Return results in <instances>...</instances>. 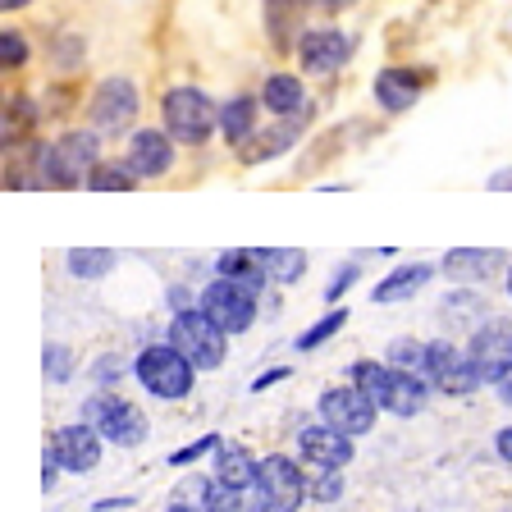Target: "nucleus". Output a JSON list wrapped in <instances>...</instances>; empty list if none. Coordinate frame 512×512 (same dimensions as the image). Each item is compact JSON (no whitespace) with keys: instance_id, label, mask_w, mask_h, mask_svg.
Returning a JSON list of instances; mask_svg holds the SVG:
<instances>
[{"instance_id":"obj_11","label":"nucleus","mask_w":512,"mask_h":512,"mask_svg":"<svg viewBox=\"0 0 512 512\" xmlns=\"http://www.w3.org/2000/svg\"><path fill=\"white\" fill-rule=\"evenodd\" d=\"M467 357L480 371V380L499 384L503 375L512 371V320L490 316L485 325H476V330L467 334Z\"/></svg>"},{"instance_id":"obj_50","label":"nucleus","mask_w":512,"mask_h":512,"mask_svg":"<svg viewBox=\"0 0 512 512\" xmlns=\"http://www.w3.org/2000/svg\"><path fill=\"white\" fill-rule=\"evenodd\" d=\"M508 293H512V266H508Z\"/></svg>"},{"instance_id":"obj_46","label":"nucleus","mask_w":512,"mask_h":512,"mask_svg":"<svg viewBox=\"0 0 512 512\" xmlns=\"http://www.w3.org/2000/svg\"><path fill=\"white\" fill-rule=\"evenodd\" d=\"M494 394H499V403H503V407H512V371L503 375L499 384H494Z\"/></svg>"},{"instance_id":"obj_20","label":"nucleus","mask_w":512,"mask_h":512,"mask_svg":"<svg viewBox=\"0 0 512 512\" xmlns=\"http://www.w3.org/2000/svg\"><path fill=\"white\" fill-rule=\"evenodd\" d=\"M261 106L279 119H298L311 115V101H307V83L298 74H270L261 83Z\"/></svg>"},{"instance_id":"obj_3","label":"nucleus","mask_w":512,"mask_h":512,"mask_svg":"<svg viewBox=\"0 0 512 512\" xmlns=\"http://www.w3.org/2000/svg\"><path fill=\"white\" fill-rule=\"evenodd\" d=\"M192 371H197V366H192L170 339L142 348L138 362H133L138 384L147 389L151 398H160V403H179V398H188L192 394V380H197Z\"/></svg>"},{"instance_id":"obj_43","label":"nucleus","mask_w":512,"mask_h":512,"mask_svg":"<svg viewBox=\"0 0 512 512\" xmlns=\"http://www.w3.org/2000/svg\"><path fill=\"white\" fill-rule=\"evenodd\" d=\"M60 471H64V467L51 458V453H46V462H42V485H46V490H55V480H60Z\"/></svg>"},{"instance_id":"obj_7","label":"nucleus","mask_w":512,"mask_h":512,"mask_svg":"<svg viewBox=\"0 0 512 512\" xmlns=\"http://www.w3.org/2000/svg\"><path fill=\"white\" fill-rule=\"evenodd\" d=\"M142 96L133 87V78H101L87 101V119L101 138H119V133H133V119H138Z\"/></svg>"},{"instance_id":"obj_15","label":"nucleus","mask_w":512,"mask_h":512,"mask_svg":"<svg viewBox=\"0 0 512 512\" xmlns=\"http://www.w3.org/2000/svg\"><path fill=\"white\" fill-rule=\"evenodd\" d=\"M124 160L138 179H165L174 170V138L165 128H133Z\"/></svg>"},{"instance_id":"obj_28","label":"nucleus","mask_w":512,"mask_h":512,"mask_svg":"<svg viewBox=\"0 0 512 512\" xmlns=\"http://www.w3.org/2000/svg\"><path fill=\"white\" fill-rule=\"evenodd\" d=\"M138 174L128 170V160H101L92 174H87V188L92 192H133Z\"/></svg>"},{"instance_id":"obj_40","label":"nucleus","mask_w":512,"mask_h":512,"mask_svg":"<svg viewBox=\"0 0 512 512\" xmlns=\"http://www.w3.org/2000/svg\"><path fill=\"white\" fill-rule=\"evenodd\" d=\"M197 307H202V298H192L183 284L170 288V311H174V316H179V311H197Z\"/></svg>"},{"instance_id":"obj_12","label":"nucleus","mask_w":512,"mask_h":512,"mask_svg":"<svg viewBox=\"0 0 512 512\" xmlns=\"http://www.w3.org/2000/svg\"><path fill=\"white\" fill-rule=\"evenodd\" d=\"M426 380L435 384L439 394L448 398H462L471 394V389H480V371L471 366L467 348H458V343H448V339H430V352H426Z\"/></svg>"},{"instance_id":"obj_32","label":"nucleus","mask_w":512,"mask_h":512,"mask_svg":"<svg viewBox=\"0 0 512 512\" xmlns=\"http://www.w3.org/2000/svg\"><path fill=\"white\" fill-rule=\"evenodd\" d=\"M74 366H78V357H74V348H69V343H46V352H42L46 380H51V384H69V380H74Z\"/></svg>"},{"instance_id":"obj_4","label":"nucleus","mask_w":512,"mask_h":512,"mask_svg":"<svg viewBox=\"0 0 512 512\" xmlns=\"http://www.w3.org/2000/svg\"><path fill=\"white\" fill-rule=\"evenodd\" d=\"M160 115H165V133L174 142H183V147H202L215 128H220V110L211 106V96L202 87H192V83L170 87L165 101H160Z\"/></svg>"},{"instance_id":"obj_48","label":"nucleus","mask_w":512,"mask_h":512,"mask_svg":"<svg viewBox=\"0 0 512 512\" xmlns=\"http://www.w3.org/2000/svg\"><path fill=\"white\" fill-rule=\"evenodd\" d=\"M320 10H330V14H339V10H348V5H357V0H316Z\"/></svg>"},{"instance_id":"obj_49","label":"nucleus","mask_w":512,"mask_h":512,"mask_svg":"<svg viewBox=\"0 0 512 512\" xmlns=\"http://www.w3.org/2000/svg\"><path fill=\"white\" fill-rule=\"evenodd\" d=\"M28 5H32V0H0V10H5V14H14V10H28Z\"/></svg>"},{"instance_id":"obj_36","label":"nucleus","mask_w":512,"mask_h":512,"mask_svg":"<svg viewBox=\"0 0 512 512\" xmlns=\"http://www.w3.org/2000/svg\"><path fill=\"white\" fill-rule=\"evenodd\" d=\"M224 439L220 435H202V439H192V444H183V448H174L170 453V467H192V462H202L206 453H215Z\"/></svg>"},{"instance_id":"obj_37","label":"nucleus","mask_w":512,"mask_h":512,"mask_svg":"<svg viewBox=\"0 0 512 512\" xmlns=\"http://www.w3.org/2000/svg\"><path fill=\"white\" fill-rule=\"evenodd\" d=\"M0 64L5 69H23L28 64V37L23 32H14V28L0 32Z\"/></svg>"},{"instance_id":"obj_39","label":"nucleus","mask_w":512,"mask_h":512,"mask_svg":"<svg viewBox=\"0 0 512 512\" xmlns=\"http://www.w3.org/2000/svg\"><path fill=\"white\" fill-rule=\"evenodd\" d=\"M357 279H362V266H352V261L343 270H334V279L325 284V302H343V293H348Z\"/></svg>"},{"instance_id":"obj_14","label":"nucleus","mask_w":512,"mask_h":512,"mask_svg":"<svg viewBox=\"0 0 512 512\" xmlns=\"http://www.w3.org/2000/svg\"><path fill=\"white\" fill-rule=\"evenodd\" d=\"M352 60V37L339 28H311L302 32L298 42V64L307 69V74H339L343 64Z\"/></svg>"},{"instance_id":"obj_22","label":"nucleus","mask_w":512,"mask_h":512,"mask_svg":"<svg viewBox=\"0 0 512 512\" xmlns=\"http://www.w3.org/2000/svg\"><path fill=\"white\" fill-rule=\"evenodd\" d=\"M307 0H266V32L279 51H298Z\"/></svg>"},{"instance_id":"obj_17","label":"nucleus","mask_w":512,"mask_h":512,"mask_svg":"<svg viewBox=\"0 0 512 512\" xmlns=\"http://www.w3.org/2000/svg\"><path fill=\"white\" fill-rule=\"evenodd\" d=\"M503 266V252L494 247H448L439 270H444L453 284H490Z\"/></svg>"},{"instance_id":"obj_29","label":"nucleus","mask_w":512,"mask_h":512,"mask_svg":"<svg viewBox=\"0 0 512 512\" xmlns=\"http://www.w3.org/2000/svg\"><path fill=\"white\" fill-rule=\"evenodd\" d=\"M343 325H348V311H343V307L325 311V316H320V320H316V325H307V330H302V334H298V339H293V348H298V352H316V348H320V343H330V339H334V334H339V330H343Z\"/></svg>"},{"instance_id":"obj_33","label":"nucleus","mask_w":512,"mask_h":512,"mask_svg":"<svg viewBox=\"0 0 512 512\" xmlns=\"http://www.w3.org/2000/svg\"><path fill=\"white\" fill-rule=\"evenodd\" d=\"M426 352H430V343H421V339H394L389 343V366L426 375Z\"/></svg>"},{"instance_id":"obj_42","label":"nucleus","mask_w":512,"mask_h":512,"mask_svg":"<svg viewBox=\"0 0 512 512\" xmlns=\"http://www.w3.org/2000/svg\"><path fill=\"white\" fill-rule=\"evenodd\" d=\"M494 453H499L503 462H512V426H503L499 435H494Z\"/></svg>"},{"instance_id":"obj_30","label":"nucleus","mask_w":512,"mask_h":512,"mask_svg":"<svg viewBox=\"0 0 512 512\" xmlns=\"http://www.w3.org/2000/svg\"><path fill=\"white\" fill-rule=\"evenodd\" d=\"M211 512H266V503H261L256 485H252V490H234V485H220V480H215Z\"/></svg>"},{"instance_id":"obj_16","label":"nucleus","mask_w":512,"mask_h":512,"mask_svg":"<svg viewBox=\"0 0 512 512\" xmlns=\"http://www.w3.org/2000/svg\"><path fill=\"white\" fill-rule=\"evenodd\" d=\"M298 453H302V462L307 467H330V471H343L352 462V435H343V430H334V426H307L298 435Z\"/></svg>"},{"instance_id":"obj_21","label":"nucleus","mask_w":512,"mask_h":512,"mask_svg":"<svg viewBox=\"0 0 512 512\" xmlns=\"http://www.w3.org/2000/svg\"><path fill=\"white\" fill-rule=\"evenodd\" d=\"M375 101H380L384 115H403L421 101V74L412 69H380L375 74Z\"/></svg>"},{"instance_id":"obj_27","label":"nucleus","mask_w":512,"mask_h":512,"mask_svg":"<svg viewBox=\"0 0 512 512\" xmlns=\"http://www.w3.org/2000/svg\"><path fill=\"white\" fill-rule=\"evenodd\" d=\"M64 266L78 279H106L110 270L119 266V256L110 252V247H69V252H64Z\"/></svg>"},{"instance_id":"obj_34","label":"nucleus","mask_w":512,"mask_h":512,"mask_svg":"<svg viewBox=\"0 0 512 512\" xmlns=\"http://www.w3.org/2000/svg\"><path fill=\"white\" fill-rule=\"evenodd\" d=\"M307 494H311V503H339V499H343V471L311 467V476H307Z\"/></svg>"},{"instance_id":"obj_6","label":"nucleus","mask_w":512,"mask_h":512,"mask_svg":"<svg viewBox=\"0 0 512 512\" xmlns=\"http://www.w3.org/2000/svg\"><path fill=\"white\" fill-rule=\"evenodd\" d=\"M170 343L197 371H215V366H224V357H229V334H224L202 307L179 311V316L170 320Z\"/></svg>"},{"instance_id":"obj_1","label":"nucleus","mask_w":512,"mask_h":512,"mask_svg":"<svg viewBox=\"0 0 512 512\" xmlns=\"http://www.w3.org/2000/svg\"><path fill=\"white\" fill-rule=\"evenodd\" d=\"M32 165H37V179L51 183V188H78L101 165V133L96 128H69L55 142L32 151Z\"/></svg>"},{"instance_id":"obj_2","label":"nucleus","mask_w":512,"mask_h":512,"mask_svg":"<svg viewBox=\"0 0 512 512\" xmlns=\"http://www.w3.org/2000/svg\"><path fill=\"white\" fill-rule=\"evenodd\" d=\"M352 384L366 389L375 398V407L389 416H421L430 403V380L426 375H412V371H398L389 362H352Z\"/></svg>"},{"instance_id":"obj_9","label":"nucleus","mask_w":512,"mask_h":512,"mask_svg":"<svg viewBox=\"0 0 512 512\" xmlns=\"http://www.w3.org/2000/svg\"><path fill=\"white\" fill-rule=\"evenodd\" d=\"M256 302H261V293H252L247 284H238V279H211V284L202 288V311L220 325L229 339L243 330H252L256 320Z\"/></svg>"},{"instance_id":"obj_26","label":"nucleus","mask_w":512,"mask_h":512,"mask_svg":"<svg viewBox=\"0 0 512 512\" xmlns=\"http://www.w3.org/2000/svg\"><path fill=\"white\" fill-rule=\"evenodd\" d=\"M261 261H266L270 284H279V288L298 284L307 275V252H298V247H261Z\"/></svg>"},{"instance_id":"obj_38","label":"nucleus","mask_w":512,"mask_h":512,"mask_svg":"<svg viewBox=\"0 0 512 512\" xmlns=\"http://www.w3.org/2000/svg\"><path fill=\"white\" fill-rule=\"evenodd\" d=\"M124 371H128V366H124V357H119V352H106V357H96V362H92V380L101 384V389H110V384H115Z\"/></svg>"},{"instance_id":"obj_45","label":"nucleus","mask_w":512,"mask_h":512,"mask_svg":"<svg viewBox=\"0 0 512 512\" xmlns=\"http://www.w3.org/2000/svg\"><path fill=\"white\" fill-rule=\"evenodd\" d=\"M490 192H512V170L490 174Z\"/></svg>"},{"instance_id":"obj_31","label":"nucleus","mask_w":512,"mask_h":512,"mask_svg":"<svg viewBox=\"0 0 512 512\" xmlns=\"http://www.w3.org/2000/svg\"><path fill=\"white\" fill-rule=\"evenodd\" d=\"M444 320H458L462 330H476V325H485V307H480L476 293H453V298H444Z\"/></svg>"},{"instance_id":"obj_44","label":"nucleus","mask_w":512,"mask_h":512,"mask_svg":"<svg viewBox=\"0 0 512 512\" xmlns=\"http://www.w3.org/2000/svg\"><path fill=\"white\" fill-rule=\"evenodd\" d=\"M165 512H211V503H192V499H170Z\"/></svg>"},{"instance_id":"obj_47","label":"nucleus","mask_w":512,"mask_h":512,"mask_svg":"<svg viewBox=\"0 0 512 512\" xmlns=\"http://www.w3.org/2000/svg\"><path fill=\"white\" fill-rule=\"evenodd\" d=\"M115 508H133V499H128V494H119V499H101V503H96V512H115Z\"/></svg>"},{"instance_id":"obj_5","label":"nucleus","mask_w":512,"mask_h":512,"mask_svg":"<svg viewBox=\"0 0 512 512\" xmlns=\"http://www.w3.org/2000/svg\"><path fill=\"white\" fill-rule=\"evenodd\" d=\"M83 421L87 426L101 430V439L115 448H138L142 439H147V412H142L133 398L124 394H110V389H101V394H92L83 403Z\"/></svg>"},{"instance_id":"obj_41","label":"nucleus","mask_w":512,"mask_h":512,"mask_svg":"<svg viewBox=\"0 0 512 512\" xmlns=\"http://www.w3.org/2000/svg\"><path fill=\"white\" fill-rule=\"evenodd\" d=\"M279 380H288V366H270L266 375H256V380H252V394H266L270 384H279Z\"/></svg>"},{"instance_id":"obj_35","label":"nucleus","mask_w":512,"mask_h":512,"mask_svg":"<svg viewBox=\"0 0 512 512\" xmlns=\"http://www.w3.org/2000/svg\"><path fill=\"white\" fill-rule=\"evenodd\" d=\"M51 60H55V69H78V64L87 60V42L78 37V32H64L60 42H55Z\"/></svg>"},{"instance_id":"obj_23","label":"nucleus","mask_w":512,"mask_h":512,"mask_svg":"<svg viewBox=\"0 0 512 512\" xmlns=\"http://www.w3.org/2000/svg\"><path fill=\"white\" fill-rule=\"evenodd\" d=\"M256 467H261V458H252V453H247V444L224 439V444L215 448V480H220V485L252 490V485H256Z\"/></svg>"},{"instance_id":"obj_25","label":"nucleus","mask_w":512,"mask_h":512,"mask_svg":"<svg viewBox=\"0 0 512 512\" xmlns=\"http://www.w3.org/2000/svg\"><path fill=\"white\" fill-rule=\"evenodd\" d=\"M256 133V96H229L220 106V138L229 147H243Z\"/></svg>"},{"instance_id":"obj_19","label":"nucleus","mask_w":512,"mask_h":512,"mask_svg":"<svg viewBox=\"0 0 512 512\" xmlns=\"http://www.w3.org/2000/svg\"><path fill=\"white\" fill-rule=\"evenodd\" d=\"M439 266H426V261H412V266H394L380 284L371 288V302L375 307H398V302H412L421 288L435 279Z\"/></svg>"},{"instance_id":"obj_10","label":"nucleus","mask_w":512,"mask_h":512,"mask_svg":"<svg viewBox=\"0 0 512 512\" xmlns=\"http://www.w3.org/2000/svg\"><path fill=\"white\" fill-rule=\"evenodd\" d=\"M316 412H320L325 426L343 430V435H352V439H362V435H371L375 430V398L366 394V389H357L352 380L325 389L320 403H316Z\"/></svg>"},{"instance_id":"obj_8","label":"nucleus","mask_w":512,"mask_h":512,"mask_svg":"<svg viewBox=\"0 0 512 512\" xmlns=\"http://www.w3.org/2000/svg\"><path fill=\"white\" fill-rule=\"evenodd\" d=\"M256 494L266 503V512H298L307 494V476L288 453H266L256 467Z\"/></svg>"},{"instance_id":"obj_24","label":"nucleus","mask_w":512,"mask_h":512,"mask_svg":"<svg viewBox=\"0 0 512 512\" xmlns=\"http://www.w3.org/2000/svg\"><path fill=\"white\" fill-rule=\"evenodd\" d=\"M215 270H220L224 279H238V284H247L252 293H261V288L270 284L266 261H261V247H234V252H220Z\"/></svg>"},{"instance_id":"obj_18","label":"nucleus","mask_w":512,"mask_h":512,"mask_svg":"<svg viewBox=\"0 0 512 512\" xmlns=\"http://www.w3.org/2000/svg\"><path fill=\"white\" fill-rule=\"evenodd\" d=\"M302 128H307V115H298V119H279V124H270V128H256L252 138H247L243 147H238V160H243V165H261V160L284 156V151L302 138Z\"/></svg>"},{"instance_id":"obj_13","label":"nucleus","mask_w":512,"mask_h":512,"mask_svg":"<svg viewBox=\"0 0 512 512\" xmlns=\"http://www.w3.org/2000/svg\"><path fill=\"white\" fill-rule=\"evenodd\" d=\"M106 439H101V430L87 426V421H74V426H60L51 435V444H46V453H51L55 462H60L64 471H74V476H83V471H92L96 462H101V453H106Z\"/></svg>"}]
</instances>
